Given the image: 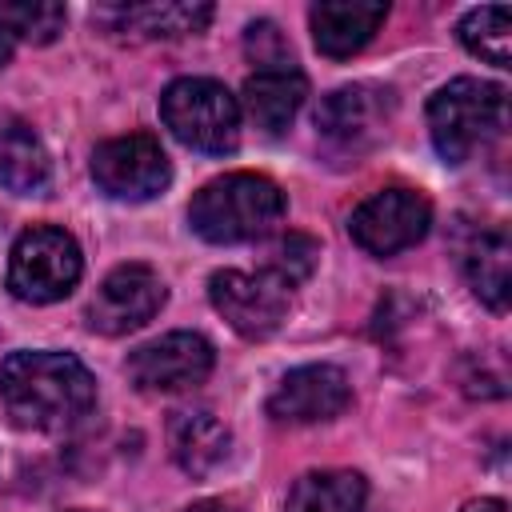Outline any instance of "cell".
Returning <instances> with one entry per match:
<instances>
[{"instance_id":"cell-1","label":"cell","mask_w":512,"mask_h":512,"mask_svg":"<svg viewBox=\"0 0 512 512\" xmlns=\"http://www.w3.org/2000/svg\"><path fill=\"white\" fill-rule=\"evenodd\" d=\"M0 404L16 428L64 432L96 404V380L72 352H12L0 364Z\"/></svg>"},{"instance_id":"cell-2","label":"cell","mask_w":512,"mask_h":512,"mask_svg":"<svg viewBox=\"0 0 512 512\" xmlns=\"http://www.w3.org/2000/svg\"><path fill=\"white\" fill-rule=\"evenodd\" d=\"M280 216H284V192L256 172L216 176L188 204V224L208 244L260 240L280 224Z\"/></svg>"},{"instance_id":"cell-3","label":"cell","mask_w":512,"mask_h":512,"mask_svg":"<svg viewBox=\"0 0 512 512\" xmlns=\"http://www.w3.org/2000/svg\"><path fill=\"white\" fill-rule=\"evenodd\" d=\"M508 92L492 80L456 76L428 100V132L444 164H464L476 148L504 132Z\"/></svg>"},{"instance_id":"cell-4","label":"cell","mask_w":512,"mask_h":512,"mask_svg":"<svg viewBox=\"0 0 512 512\" xmlns=\"http://www.w3.org/2000/svg\"><path fill=\"white\" fill-rule=\"evenodd\" d=\"M164 128L196 152L224 156L240 140V100L208 76H180L160 92Z\"/></svg>"},{"instance_id":"cell-5","label":"cell","mask_w":512,"mask_h":512,"mask_svg":"<svg viewBox=\"0 0 512 512\" xmlns=\"http://www.w3.org/2000/svg\"><path fill=\"white\" fill-rule=\"evenodd\" d=\"M80 272H84L80 244L72 240V232L52 228V224H36V228L20 232V240L12 244V256H8V288H12V296H20L28 304L64 300L76 288Z\"/></svg>"},{"instance_id":"cell-6","label":"cell","mask_w":512,"mask_h":512,"mask_svg":"<svg viewBox=\"0 0 512 512\" xmlns=\"http://www.w3.org/2000/svg\"><path fill=\"white\" fill-rule=\"evenodd\" d=\"M92 180L104 196L136 204V200H152L168 188L172 164H168V152L160 148L156 136L128 132V136L104 140L92 152Z\"/></svg>"},{"instance_id":"cell-7","label":"cell","mask_w":512,"mask_h":512,"mask_svg":"<svg viewBox=\"0 0 512 512\" xmlns=\"http://www.w3.org/2000/svg\"><path fill=\"white\" fill-rule=\"evenodd\" d=\"M208 296H212V308L228 320L232 332H240L244 340H264L284 324L292 288L280 284L264 268L260 272L224 268V272H212Z\"/></svg>"},{"instance_id":"cell-8","label":"cell","mask_w":512,"mask_h":512,"mask_svg":"<svg viewBox=\"0 0 512 512\" xmlns=\"http://www.w3.org/2000/svg\"><path fill=\"white\" fill-rule=\"evenodd\" d=\"M432 224V204L416 188H384L372 192L348 220L352 240L372 256H396L424 240Z\"/></svg>"},{"instance_id":"cell-9","label":"cell","mask_w":512,"mask_h":512,"mask_svg":"<svg viewBox=\"0 0 512 512\" xmlns=\"http://www.w3.org/2000/svg\"><path fill=\"white\" fill-rule=\"evenodd\" d=\"M216 364L212 344L200 332H168L152 344H140L124 372L140 392H184L208 380Z\"/></svg>"},{"instance_id":"cell-10","label":"cell","mask_w":512,"mask_h":512,"mask_svg":"<svg viewBox=\"0 0 512 512\" xmlns=\"http://www.w3.org/2000/svg\"><path fill=\"white\" fill-rule=\"evenodd\" d=\"M164 304V280L148 264H120L112 268L92 304H88V328L100 336H124L144 328Z\"/></svg>"},{"instance_id":"cell-11","label":"cell","mask_w":512,"mask_h":512,"mask_svg":"<svg viewBox=\"0 0 512 512\" xmlns=\"http://www.w3.org/2000/svg\"><path fill=\"white\" fill-rule=\"evenodd\" d=\"M392 112V92L376 88V84H348L336 88L320 100L316 108V128L328 144L344 148V152H364L368 144L380 140L384 124Z\"/></svg>"},{"instance_id":"cell-12","label":"cell","mask_w":512,"mask_h":512,"mask_svg":"<svg viewBox=\"0 0 512 512\" xmlns=\"http://www.w3.org/2000/svg\"><path fill=\"white\" fill-rule=\"evenodd\" d=\"M352 384L336 364L292 368L268 396V416L280 424H320L348 408Z\"/></svg>"},{"instance_id":"cell-13","label":"cell","mask_w":512,"mask_h":512,"mask_svg":"<svg viewBox=\"0 0 512 512\" xmlns=\"http://www.w3.org/2000/svg\"><path fill=\"white\" fill-rule=\"evenodd\" d=\"M384 16H388V4H376V0L372 4H364V0H320V4H312L308 24H312L316 48L332 60H344V56H356L376 36Z\"/></svg>"},{"instance_id":"cell-14","label":"cell","mask_w":512,"mask_h":512,"mask_svg":"<svg viewBox=\"0 0 512 512\" xmlns=\"http://www.w3.org/2000/svg\"><path fill=\"white\" fill-rule=\"evenodd\" d=\"M48 176L52 164L36 128L12 112H0V188L16 196H36L44 192Z\"/></svg>"},{"instance_id":"cell-15","label":"cell","mask_w":512,"mask_h":512,"mask_svg":"<svg viewBox=\"0 0 512 512\" xmlns=\"http://www.w3.org/2000/svg\"><path fill=\"white\" fill-rule=\"evenodd\" d=\"M304 96H308V80L296 68H264L244 80V112L268 136H280L296 120Z\"/></svg>"},{"instance_id":"cell-16","label":"cell","mask_w":512,"mask_h":512,"mask_svg":"<svg viewBox=\"0 0 512 512\" xmlns=\"http://www.w3.org/2000/svg\"><path fill=\"white\" fill-rule=\"evenodd\" d=\"M100 24L124 36L156 40V36H188L212 20V4H116L96 12Z\"/></svg>"},{"instance_id":"cell-17","label":"cell","mask_w":512,"mask_h":512,"mask_svg":"<svg viewBox=\"0 0 512 512\" xmlns=\"http://www.w3.org/2000/svg\"><path fill=\"white\" fill-rule=\"evenodd\" d=\"M168 448L188 476H208L228 460L232 432L212 412H176L168 420Z\"/></svg>"},{"instance_id":"cell-18","label":"cell","mask_w":512,"mask_h":512,"mask_svg":"<svg viewBox=\"0 0 512 512\" xmlns=\"http://www.w3.org/2000/svg\"><path fill=\"white\" fill-rule=\"evenodd\" d=\"M364 500H368V484L360 472L320 468V472H304L292 484L284 512H364Z\"/></svg>"},{"instance_id":"cell-19","label":"cell","mask_w":512,"mask_h":512,"mask_svg":"<svg viewBox=\"0 0 512 512\" xmlns=\"http://www.w3.org/2000/svg\"><path fill=\"white\" fill-rule=\"evenodd\" d=\"M508 236L500 228H484L472 236V244L464 248V272H468V284L472 292L492 308V312H504L508 308Z\"/></svg>"},{"instance_id":"cell-20","label":"cell","mask_w":512,"mask_h":512,"mask_svg":"<svg viewBox=\"0 0 512 512\" xmlns=\"http://www.w3.org/2000/svg\"><path fill=\"white\" fill-rule=\"evenodd\" d=\"M456 36L472 56H480L496 68H508V60H512V12L504 4H484V8L464 12L456 24Z\"/></svg>"},{"instance_id":"cell-21","label":"cell","mask_w":512,"mask_h":512,"mask_svg":"<svg viewBox=\"0 0 512 512\" xmlns=\"http://www.w3.org/2000/svg\"><path fill=\"white\" fill-rule=\"evenodd\" d=\"M64 4H48V0H12L0 4V24L12 32V40H28V44H52L64 32Z\"/></svg>"},{"instance_id":"cell-22","label":"cell","mask_w":512,"mask_h":512,"mask_svg":"<svg viewBox=\"0 0 512 512\" xmlns=\"http://www.w3.org/2000/svg\"><path fill=\"white\" fill-rule=\"evenodd\" d=\"M316 256H320V244H316L312 236H304V232H288V236H280V240L272 244L264 272H272L280 284L296 288L300 280H308V276H312Z\"/></svg>"},{"instance_id":"cell-23","label":"cell","mask_w":512,"mask_h":512,"mask_svg":"<svg viewBox=\"0 0 512 512\" xmlns=\"http://www.w3.org/2000/svg\"><path fill=\"white\" fill-rule=\"evenodd\" d=\"M244 48H248V56L256 60V72H264V68H292V48H288V40L280 36V28H276L272 20L248 24Z\"/></svg>"},{"instance_id":"cell-24","label":"cell","mask_w":512,"mask_h":512,"mask_svg":"<svg viewBox=\"0 0 512 512\" xmlns=\"http://www.w3.org/2000/svg\"><path fill=\"white\" fill-rule=\"evenodd\" d=\"M188 512H240V504L236 500H224V496H208V500L188 504Z\"/></svg>"},{"instance_id":"cell-25","label":"cell","mask_w":512,"mask_h":512,"mask_svg":"<svg viewBox=\"0 0 512 512\" xmlns=\"http://www.w3.org/2000/svg\"><path fill=\"white\" fill-rule=\"evenodd\" d=\"M460 512H508V504H504V500H496V496H484V500H472V504H464Z\"/></svg>"},{"instance_id":"cell-26","label":"cell","mask_w":512,"mask_h":512,"mask_svg":"<svg viewBox=\"0 0 512 512\" xmlns=\"http://www.w3.org/2000/svg\"><path fill=\"white\" fill-rule=\"evenodd\" d=\"M8 56H12V32L0 24V68L8 64Z\"/></svg>"},{"instance_id":"cell-27","label":"cell","mask_w":512,"mask_h":512,"mask_svg":"<svg viewBox=\"0 0 512 512\" xmlns=\"http://www.w3.org/2000/svg\"><path fill=\"white\" fill-rule=\"evenodd\" d=\"M72 512H88V508H72Z\"/></svg>"}]
</instances>
